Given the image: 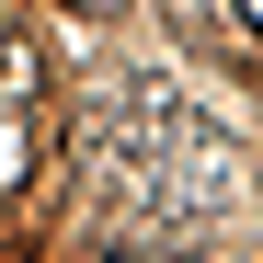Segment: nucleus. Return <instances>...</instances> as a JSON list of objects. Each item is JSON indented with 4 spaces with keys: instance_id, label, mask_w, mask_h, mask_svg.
<instances>
[{
    "instance_id": "obj_1",
    "label": "nucleus",
    "mask_w": 263,
    "mask_h": 263,
    "mask_svg": "<svg viewBox=\"0 0 263 263\" xmlns=\"http://www.w3.org/2000/svg\"><path fill=\"white\" fill-rule=\"evenodd\" d=\"M240 23H252V34H263V0H240Z\"/></svg>"
}]
</instances>
